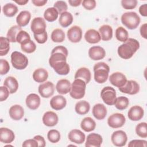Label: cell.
I'll list each match as a JSON object with an SVG mask.
<instances>
[{
  "label": "cell",
  "mask_w": 147,
  "mask_h": 147,
  "mask_svg": "<svg viewBox=\"0 0 147 147\" xmlns=\"http://www.w3.org/2000/svg\"><path fill=\"white\" fill-rule=\"evenodd\" d=\"M84 38L90 44L98 43L101 40L99 32L94 29H90L86 31L84 34Z\"/></svg>",
  "instance_id": "obj_25"
},
{
  "label": "cell",
  "mask_w": 147,
  "mask_h": 147,
  "mask_svg": "<svg viewBox=\"0 0 147 147\" xmlns=\"http://www.w3.org/2000/svg\"><path fill=\"white\" fill-rule=\"evenodd\" d=\"M74 78L75 79H81L83 80L86 84H88L90 82L91 78V72L87 68L81 67L76 71Z\"/></svg>",
  "instance_id": "obj_27"
},
{
  "label": "cell",
  "mask_w": 147,
  "mask_h": 147,
  "mask_svg": "<svg viewBox=\"0 0 147 147\" xmlns=\"http://www.w3.org/2000/svg\"><path fill=\"white\" fill-rule=\"evenodd\" d=\"M34 38L38 44H44L48 40V34L47 31L40 34H33Z\"/></svg>",
  "instance_id": "obj_51"
},
{
  "label": "cell",
  "mask_w": 147,
  "mask_h": 147,
  "mask_svg": "<svg viewBox=\"0 0 147 147\" xmlns=\"http://www.w3.org/2000/svg\"><path fill=\"white\" fill-rule=\"evenodd\" d=\"M14 2L18 4L19 5H26L29 1L28 0H18V1H14Z\"/></svg>",
  "instance_id": "obj_59"
},
{
  "label": "cell",
  "mask_w": 147,
  "mask_h": 147,
  "mask_svg": "<svg viewBox=\"0 0 147 147\" xmlns=\"http://www.w3.org/2000/svg\"><path fill=\"white\" fill-rule=\"evenodd\" d=\"M22 30L21 27L18 25H14L11 26L9 30L6 34L7 38L11 42H16V38L18 33Z\"/></svg>",
  "instance_id": "obj_37"
},
{
  "label": "cell",
  "mask_w": 147,
  "mask_h": 147,
  "mask_svg": "<svg viewBox=\"0 0 147 147\" xmlns=\"http://www.w3.org/2000/svg\"><path fill=\"white\" fill-rule=\"evenodd\" d=\"M53 7H55L57 10L59 14H60L63 12L67 11L68 9V5L65 1H57L54 3Z\"/></svg>",
  "instance_id": "obj_46"
},
{
  "label": "cell",
  "mask_w": 147,
  "mask_h": 147,
  "mask_svg": "<svg viewBox=\"0 0 147 147\" xmlns=\"http://www.w3.org/2000/svg\"><path fill=\"white\" fill-rule=\"evenodd\" d=\"M33 138L35 139L37 141L38 146H40V147L45 146L46 142H45L44 138L42 136H40V135H37V136H35Z\"/></svg>",
  "instance_id": "obj_54"
},
{
  "label": "cell",
  "mask_w": 147,
  "mask_h": 147,
  "mask_svg": "<svg viewBox=\"0 0 147 147\" xmlns=\"http://www.w3.org/2000/svg\"><path fill=\"white\" fill-rule=\"evenodd\" d=\"M30 40V37L29 34L25 30H21L17 34L16 41L17 42L22 44V43Z\"/></svg>",
  "instance_id": "obj_45"
},
{
  "label": "cell",
  "mask_w": 147,
  "mask_h": 147,
  "mask_svg": "<svg viewBox=\"0 0 147 147\" xmlns=\"http://www.w3.org/2000/svg\"><path fill=\"white\" fill-rule=\"evenodd\" d=\"M140 21V17L134 11L125 12L121 16L122 24L130 30L136 29L139 25Z\"/></svg>",
  "instance_id": "obj_4"
},
{
  "label": "cell",
  "mask_w": 147,
  "mask_h": 147,
  "mask_svg": "<svg viewBox=\"0 0 147 147\" xmlns=\"http://www.w3.org/2000/svg\"><path fill=\"white\" fill-rule=\"evenodd\" d=\"M80 127L84 131L90 132L95 129L96 123L92 118L90 117H85L81 121Z\"/></svg>",
  "instance_id": "obj_32"
},
{
  "label": "cell",
  "mask_w": 147,
  "mask_h": 147,
  "mask_svg": "<svg viewBox=\"0 0 147 147\" xmlns=\"http://www.w3.org/2000/svg\"><path fill=\"white\" fill-rule=\"evenodd\" d=\"M140 32L141 36L145 39L147 38V24L145 23L142 24L140 29Z\"/></svg>",
  "instance_id": "obj_55"
},
{
  "label": "cell",
  "mask_w": 147,
  "mask_h": 147,
  "mask_svg": "<svg viewBox=\"0 0 147 147\" xmlns=\"http://www.w3.org/2000/svg\"><path fill=\"white\" fill-rule=\"evenodd\" d=\"M32 2L36 6H43L47 3V0H32Z\"/></svg>",
  "instance_id": "obj_57"
},
{
  "label": "cell",
  "mask_w": 147,
  "mask_h": 147,
  "mask_svg": "<svg viewBox=\"0 0 147 147\" xmlns=\"http://www.w3.org/2000/svg\"><path fill=\"white\" fill-rule=\"evenodd\" d=\"M15 139V134L14 132L7 128L1 127L0 129V141L2 143L10 144Z\"/></svg>",
  "instance_id": "obj_21"
},
{
  "label": "cell",
  "mask_w": 147,
  "mask_h": 147,
  "mask_svg": "<svg viewBox=\"0 0 147 147\" xmlns=\"http://www.w3.org/2000/svg\"><path fill=\"white\" fill-rule=\"evenodd\" d=\"M100 96L105 103L112 106L114 105L117 98L116 91L114 88L110 86H106L101 90Z\"/></svg>",
  "instance_id": "obj_6"
},
{
  "label": "cell",
  "mask_w": 147,
  "mask_h": 147,
  "mask_svg": "<svg viewBox=\"0 0 147 147\" xmlns=\"http://www.w3.org/2000/svg\"><path fill=\"white\" fill-rule=\"evenodd\" d=\"M31 18V14L29 11H21L16 17V22L18 26L24 27L26 26Z\"/></svg>",
  "instance_id": "obj_28"
},
{
  "label": "cell",
  "mask_w": 147,
  "mask_h": 147,
  "mask_svg": "<svg viewBox=\"0 0 147 147\" xmlns=\"http://www.w3.org/2000/svg\"><path fill=\"white\" fill-rule=\"evenodd\" d=\"M3 85L8 88L10 94L15 93L19 86L17 80L13 76L7 77L3 82Z\"/></svg>",
  "instance_id": "obj_31"
},
{
  "label": "cell",
  "mask_w": 147,
  "mask_h": 147,
  "mask_svg": "<svg viewBox=\"0 0 147 147\" xmlns=\"http://www.w3.org/2000/svg\"><path fill=\"white\" fill-rule=\"evenodd\" d=\"M118 89L122 93L129 95H135L140 91V85L135 80H127L126 84L123 87L118 88Z\"/></svg>",
  "instance_id": "obj_11"
},
{
  "label": "cell",
  "mask_w": 147,
  "mask_h": 147,
  "mask_svg": "<svg viewBox=\"0 0 147 147\" xmlns=\"http://www.w3.org/2000/svg\"><path fill=\"white\" fill-rule=\"evenodd\" d=\"M103 142L102 137L97 133H92L88 134L86 138V147H100Z\"/></svg>",
  "instance_id": "obj_15"
},
{
  "label": "cell",
  "mask_w": 147,
  "mask_h": 147,
  "mask_svg": "<svg viewBox=\"0 0 147 147\" xmlns=\"http://www.w3.org/2000/svg\"><path fill=\"white\" fill-rule=\"evenodd\" d=\"M51 107L55 110H60L63 109L67 105L65 98L61 95H57L53 96L49 102Z\"/></svg>",
  "instance_id": "obj_18"
},
{
  "label": "cell",
  "mask_w": 147,
  "mask_h": 147,
  "mask_svg": "<svg viewBox=\"0 0 147 147\" xmlns=\"http://www.w3.org/2000/svg\"><path fill=\"white\" fill-rule=\"evenodd\" d=\"M147 141L144 140H133L129 142V147H146Z\"/></svg>",
  "instance_id": "obj_49"
},
{
  "label": "cell",
  "mask_w": 147,
  "mask_h": 147,
  "mask_svg": "<svg viewBox=\"0 0 147 147\" xmlns=\"http://www.w3.org/2000/svg\"><path fill=\"white\" fill-rule=\"evenodd\" d=\"M10 70V65L8 61L1 59L0 60V74L2 75L6 74Z\"/></svg>",
  "instance_id": "obj_48"
},
{
  "label": "cell",
  "mask_w": 147,
  "mask_h": 147,
  "mask_svg": "<svg viewBox=\"0 0 147 147\" xmlns=\"http://www.w3.org/2000/svg\"><path fill=\"white\" fill-rule=\"evenodd\" d=\"M69 4L73 7H77L79 6L80 3L82 2L81 0H69L68 1Z\"/></svg>",
  "instance_id": "obj_58"
},
{
  "label": "cell",
  "mask_w": 147,
  "mask_h": 147,
  "mask_svg": "<svg viewBox=\"0 0 147 147\" xmlns=\"http://www.w3.org/2000/svg\"><path fill=\"white\" fill-rule=\"evenodd\" d=\"M60 133L56 129L50 130L47 134V138L48 140L52 143H57L60 140Z\"/></svg>",
  "instance_id": "obj_44"
},
{
  "label": "cell",
  "mask_w": 147,
  "mask_h": 147,
  "mask_svg": "<svg viewBox=\"0 0 147 147\" xmlns=\"http://www.w3.org/2000/svg\"><path fill=\"white\" fill-rule=\"evenodd\" d=\"M68 137L70 141L77 144H82L86 139L84 133L79 129L71 130L69 132Z\"/></svg>",
  "instance_id": "obj_19"
},
{
  "label": "cell",
  "mask_w": 147,
  "mask_h": 147,
  "mask_svg": "<svg viewBox=\"0 0 147 147\" xmlns=\"http://www.w3.org/2000/svg\"><path fill=\"white\" fill-rule=\"evenodd\" d=\"M42 122L44 125L52 127L56 125L59 121L57 115L53 111H48L45 112L42 116Z\"/></svg>",
  "instance_id": "obj_17"
},
{
  "label": "cell",
  "mask_w": 147,
  "mask_h": 147,
  "mask_svg": "<svg viewBox=\"0 0 147 147\" xmlns=\"http://www.w3.org/2000/svg\"><path fill=\"white\" fill-rule=\"evenodd\" d=\"M144 109L142 107L138 105L131 107L127 113L129 119L133 121H137L141 119L144 117Z\"/></svg>",
  "instance_id": "obj_14"
},
{
  "label": "cell",
  "mask_w": 147,
  "mask_h": 147,
  "mask_svg": "<svg viewBox=\"0 0 147 147\" xmlns=\"http://www.w3.org/2000/svg\"><path fill=\"white\" fill-rule=\"evenodd\" d=\"M21 49L25 53H32L36 49V44L31 40H29L21 44Z\"/></svg>",
  "instance_id": "obj_42"
},
{
  "label": "cell",
  "mask_w": 147,
  "mask_h": 147,
  "mask_svg": "<svg viewBox=\"0 0 147 147\" xmlns=\"http://www.w3.org/2000/svg\"><path fill=\"white\" fill-rule=\"evenodd\" d=\"M126 76L119 72L113 73L109 77V81L112 85L118 88L123 87L127 82Z\"/></svg>",
  "instance_id": "obj_13"
},
{
  "label": "cell",
  "mask_w": 147,
  "mask_h": 147,
  "mask_svg": "<svg viewBox=\"0 0 147 147\" xmlns=\"http://www.w3.org/2000/svg\"><path fill=\"white\" fill-rule=\"evenodd\" d=\"M32 77L35 82L37 83H44L48 78V72L44 68H37L33 72Z\"/></svg>",
  "instance_id": "obj_29"
},
{
  "label": "cell",
  "mask_w": 147,
  "mask_h": 147,
  "mask_svg": "<svg viewBox=\"0 0 147 147\" xmlns=\"http://www.w3.org/2000/svg\"><path fill=\"white\" fill-rule=\"evenodd\" d=\"M25 103L26 106L30 110H36L40 105V98L36 94H30L26 96L25 99Z\"/></svg>",
  "instance_id": "obj_20"
},
{
  "label": "cell",
  "mask_w": 147,
  "mask_h": 147,
  "mask_svg": "<svg viewBox=\"0 0 147 147\" xmlns=\"http://www.w3.org/2000/svg\"><path fill=\"white\" fill-rule=\"evenodd\" d=\"M38 91L42 98H48L53 95L55 86L51 82H45L39 85Z\"/></svg>",
  "instance_id": "obj_10"
},
{
  "label": "cell",
  "mask_w": 147,
  "mask_h": 147,
  "mask_svg": "<svg viewBox=\"0 0 147 147\" xmlns=\"http://www.w3.org/2000/svg\"><path fill=\"white\" fill-rule=\"evenodd\" d=\"M47 25L42 17H35L31 22L30 29L33 34H40L46 31Z\"/></svg>",
  "instance_id": "obj_7"
},
{
  "label": "cell",
  "mask_w": 147,
  "mask_h": 147,
  "mask_svg": "<svg viewBox=\"0 0 147 147\" xmlns=\"http://www.w3.org/2000/svg\"><path fill=\"white\" fill-rule=\"evenodd\" d=\"M51 67L58 75H67L70 71L69 65L67 61H60L56 63Z\"/></svg>",
  "instance_id": "obj_26"
},
{
  "label": "cell",
  "mask_w": 147,
  "mask_h": 147,
  "mask_svg": "<svg viewBox=\"0 0 147 147\" xmlns=\"http://www.w3.org/2000/svg\"><path fill=\"white\" fill-rule=\"evenodd\" d=\"M2 11L6 17H12L18 12V7L12 3H7L3 6Z\"/></svg>",
  "instance_id": "obj_35"
},
{
  "label": "cell",
  "mask_w": 147,
  "mask_h": 147,
  "mask_svg": "<svg viewBox=\"0 0 147 147\" xmlns=\"http://www.w3.org/2000/svg\"><path fill=\"white\" fill-rule=\"evenodd\" d=\"M0 56H3L7 54L10 49V41L7 37H0Z\"/></svg>",
  "instance_id": "obj_40"
},
{
  "label": "cell",
  "mask_w": 147,
  "mask_h": 147,
  "mask_svg": "<svg viewBox=\"0 0 147 147\" xmlns=\"http://www.w3.org/2000/svg\"><path fill=\"white\" fill-rule=\"evenodd\" d=\"M59 16L57 10L53 7H48L47 9L44 13V19L48 22H53L57 20Z\"/></svg>",
  "instance_id": "obj_36"
},
{
  "label": "cell",
  "mask_w": 147,
  "mask_h": 147,
  "mask_svg": "<svg viewBox=\"0 0 147 147\" xmlns=\"http://www.w3.org/2000/svg\"><path fill=\"white\" fill-rule=\"evenodd\" d=\"M137 5V0H122L121 5L125 9L127 10L134 9Z\"/></svg>",
  "instance_id": "obj_47"
},
{
  "label": "cell",
  "mask_w": 147,
  "mask_h": 147,
  "mask_svg": "<svg viewBox=\"0 0 147 147\" xmlns=\"http://www.w3.org/2000/svg\"><path fill=\"white\" fill-rule=\"evenodd\" d=\"M139 13L144 17L147 16V4L145 3L140 6L139 7Z\"/></svg>",
  "instance_id": "obj_56"
},
{
  "label": "cell",
  "mask_w": 147,
  "mask_h": 147,
  "mask_svg": "<svg viewBox=\"0 0 147 147\" xmlns=\"http://www.w3.org/2000/svg\"><path fill=\"white\" fill-rule=\"evenodd\" d=\"M101 40L105 41L110 40L113 37V29L109 25H103L99 28Z\"/></svg>",
  "instance_id": "obj_30"
},
{
  "label": "cell",
  "mask_w": 147,
  "mask_h": 147,
  "mask_svg": "<svg viewBox=\"0 0 147 147\" xmlns=\"http://www.w3.org/2000/svg\"><path fill=\"white\" fill-rule=\"evenodd\" d=\"M129 105V99L125 96H121L116 98L114 103L115 107L119 110H123L126 109Z\"/></svg>",
  "instance_id": "obj_39"
},
{
  "label": "cell",
  "mask_w": 147,
  "mask_h": 147,
  "mask_svg": "<svg viewBox=\"0 0 147 147\" xmlns=\"http://www.w3.org/2000/svg\"><path fill=\"white\" fill-rule=\"evenodd\" d=\"M88 56L93 60H102L106 56V51L100 46H93L88 50Z\"/></svg>",
  "instance_id": "obj_16"
},
{
  "label": "cell",
  "mask_w": 147,
  "mask_h": 147,
  "mask_svg": "<svg viewBox=\"0 0 147 147\" xmlns=\"http://www.w3.org/2000/svg\"><path fill=\"white\" fill-rule=\"evenodd\" d=\"M10 91L8 88L4 86L0 87V101L2 102L5 100L9 96Z\"/></svg>",
  "instance_id": "obj_52"
},
{
  "label": "cell",
  "mask_w": 147,
  "mask_h": 147,
  "mask_svg": "<svg viewBox=\"0 0 147 147\" xmlns=\"http://www.w3.org/2000/svg\"><path fill=\"white\" fill-rule=\"evenodd\" d=\"M139 48V42L134 38H129L118 47L117 52L120 57L127 60L132 57Z\"/></svg>",
  "instance_id": "obj_1"
},
{
  "label": "cell",
  "mask_w": 147,
  "mask_h": 147,
  "mask_svg": "<svg viewBox=\"0 0 147 147\" xmlns=\"http://www.w3.org/2000/svg\"><path fill=\"white\" fill-rule=\"evenodd\" d=\"M86 82L81 79H76L71 84L69 95L75 99H80L84 97L86 93Z\"/></svg>",
  "instance_id": "obj_3"
},
{
  "label": "cell",
  "mask_w": 147,
  "mask_h": 147,
  "mask_svg": "<svg viewBox=\"0 0 147 147\" xmlns=\"http://www.w3.org/2000/svg\"><path fill=\"white\" fill-rule=\"evenodd\" d=\"M73 20L74 18L72 14L68 11H65L60 14L59 18V22L62 27L67 28L72 24Z\"/></svg>",
  "instance_id": "obj_33"
},
{
  "label": "cell",
  "mask_w": 147,
  "mask_h": 147,
  "mask_svg": "<svg viewBox=\"0 0 147 147\" xmlns=\"http://www.w3.org/2000/svg\"><path fill=\"white\" fill-rule=\"evenodd\" d=\"M115 37L121 42H125L129 38L127 31L122 26H119L115 30Z\"/></svg>",
  "instance_id": "obj_41"
},
{
  "label": "cell",
  "mask_w": 147,
  "mask_h": 147,
  "mask_svg": "<svg viewBox=\"0 0 147 147\" xmlns=\"http://www.w3.org/2000/svg\"><path fill=\"white\" fill-rule=\"evenodd\" d=\"M51 37L54 42H62L65 40V35L62 29L57 28L52 31Z\"/></svg>",
  "instance_id": "obj_38"
},
{
  "label": "cell",
  "mask_w": 147,
  "mask_h": 147,
  "mask_svg": "<svg viewBox=\"0 0 147 147\" xmlns=\"http://www.w3.org/2000/svg\"><path fill=\"white\" fill-rule=\"evenodd\" d=\"M92 113L96 119L102 120L106 117L107 111L106 106L103 104L97 103L93 106Z\"/></svg>",
  "instance_id": "obj_22"
},
{
  "label": "cell",
  "mask_w": 147,
  "mask_h": 147,
  "mask_svg": "<svg viewBox=\"0 0 147 147\" xmlns=\"http://www.w3.org/2000/svg\"><path fill=\"white\" fill-rule=\"evenodd\" d=\"M22 146H30V147H37L38 146V144L37 141L33 138V139H28L24 141L22 144Z\"/></svg>",
  "instance_id": "obj_53"
},
{
  "label": "cell",
  "mask_w": 147,
  "mask_h": 147,
  "mask_svg": "<svg viewBox=\"0 0 147 147\" xmlns=\"http://www.w3.org/2000/svg\"><path fill=\"white\" fill-rule=\"evenodd\" d=\"M136 133L137 136L141 138L147 137V123L146 122H141L136 127Z\"/></svg>",
  "instance_id": "obj_43"
},
{
  "label": "cell",
  "mask_w": 147,
  "mask_h": 147,
  "mask_svg": "<svg viewBox=\"0 0 147 147\" xmlns=\"http://www.w3.org/2000/svg\"><path fill=\"white\" fill-rule=\"evenodd\" d=\"M71 84L70 82L65 79L58 80L56 85V89L57 92L61 95H65L70 92Z\"/></svg>",
  "instance_id": "obj_24"
},
{
  "label": "cell",
  "mask_w": 147,
  "mask_h": 147,
  "mask_svg": "<svg viewBox=\"0 0 147 147\" xmlns=\"http://www.w3.org/2000/svg\"><path fill=\"white\" fill-rule=\"evenodd\" d=\"M125 122V117L121 113H114L107 119L108 125L114 129L121 127L124 125Z\"/></svg>",
  "instance_id": "obj_8"
},
{
  "label": "cell",
  "mask_w": 147,
  "mask_h": 147,
  "mask_svg": "<svg viewBox=\"0 0 147 147\" xmlns=\"http://www.w3.org/2000/svg\"><path fill=\"white\" fill-rule=\"evenodd\" d=\"M9 114L12 119L19 121L21 119L24 115V110L21 106L14 105L9 109Z\"/></svg>",
  "instance_id": "obj_23"
},
{
  "label": "cell",
  "mask_w": 147,
  "mask_h": 147,
  "mask_svg": "<svg viewBox=\"0 0 147 147\" xmlns=\"http://www.w3.org/2000/svg\"><path fill=\"white\" fill-rule=\"evenodd\" d=\"M67 36L68 39L71 42H79L82 38V30L77 25L73 26L68 30Z\"/></svg>",
  "instance_id": "obj_12"
},
{
  "label": "cell",
  "mask_w": 147,
  "mask_h": 147,
  "mask_svg": "<svg viewBox=\"0 0 147 147\" xmlns=\"http://www.w3.org/2000/svg\"><path fill=\"white\" fill-rule=\"evenodd\" d=\"M94 80L99 84L106 82L109 78L110 72L109 66L105 62H99L94 66Z\"/></svg>",
  "instance_id": "obj_2"
},
{
  "label": "cell",
  "mask_w": 147,
  "mask_h": 147,
  "mask_svg": "<svg viewBox=\"0 0 147 147\" xmlns=\"http://www.w3.org/2000/svg\"><path fill=\"white\" fill-rule=\"evenodd\" d=\"M82 4L83 7L87 10H93L96 5V3L95 0H83Z\"/></svg>",
  "instance_id": "obj_50"
},
{
  "label": "cell",
  "mask_w": 147,
  "mask_h": 147,
  "mask_svg": "<svg viewBox=\"0 0 147 147\" xmlns=\"http://www.w3.org/2000/svg\"><path fill=\"white\" fill-rule=\"evenodd\" d=\"M113 144L116 146L122 147L126 145L127 141L126 133L123 130H117L113 132L111 136Z\"/></svg>",
  "instance_id": "obj_9"
},
{
  "label": "cell",
  "mask_w": 147,
  "mask_h": 147,
  "mask_svg": "<svg viewBox=\"0 0 147 147\" xmlns=\"http://www.w3.org/2000/svg\"><path fill=\"white\" fill-rule=\"evenodd\" d=\"M90 109V103L86 100H80L78 102L75 106V110L79 115H85Z\"/></svg>",
  "instance_id": "obj_34"
},
{
  "label": "cell",
  "mask_w": 147,
  "mask_h": 147,
  "mask_svg": "<svg viewBox=\"0 0 147 147\" xmlns=\"http://www.w3.org/2000/svg\"><path fill=\"white\" fill-rule=\"evenodd\" d=\"M28 57L18 51H14L11 54V63L13 67L18 70L25 69L28 65Z\"/></svg>",
  "instance_id": "obj_5"
}]
</instances>
